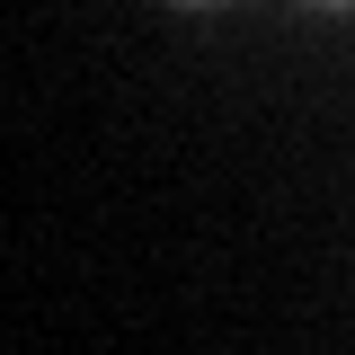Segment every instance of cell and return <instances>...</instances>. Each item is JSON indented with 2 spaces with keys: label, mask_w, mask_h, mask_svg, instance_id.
I'll use <instances>...</instances> for the list:
<instances>
[{
  "label": "cell",
  "mask_w": 355,
  "mask_h": 355,
  "mask_svg": "<svg viewBox=\"0 0 355 355\" xmlns=\"http://www.w3.org/2000/svg\"><path fill=\"white\" fill-rule=\"evenodd\" d=\"M178 9H222V0H178Z\"/></svg>",
  "instance_id": "cell-1"
},
{
  "label": "cell",
  "mask_w": 355,
  "mask_h": 355,
  "mask_svg": "<svg viewBox=\"0 0 355 355\" xmlns=\"http://www.w3.org/2000/svg\"><path fill=\"white\" fill-rule=\"evenodd\" d=\"M311 9H355V0H311Z\"/></svg>",
  "instance_id": "cell-2"
}]
</instances>
